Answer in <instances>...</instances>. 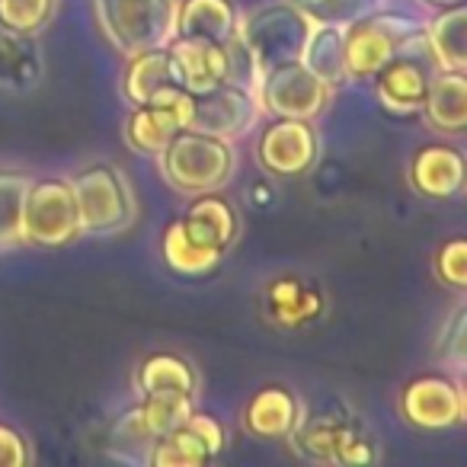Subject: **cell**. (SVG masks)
Segmentation results:
<instances>
[{"instance_id": "1", "label": "cell", "mask_w": 467, "mask_h": 467, "mask_svg": "<svg viewBox=\"0 0 467 467\" xmlns=\"http://www.w3.org/2000/svg\"><path fill=\"white\" fill-rule=\"evenodd\" d=\"M237 241V212L218 192L192 195V205L163 234V260L180 275H205L221 266Z\"/></svg>"}, {"instance_id": "2", "label": "cell", "mask_w": 467, "mask_h": 467, "mask_svg": "<svg viewBox=\"0 0 467 467\" xmlns=\"http://www.w3.org/2000/svg\"><path fill=\"white\" fill-rule=\"evenodd\" d=\"M426 23L397 7H371L349 26H343L346 78L349 84H371L378 71L400 52L407 42L420 39Z\"/></svg>"}, {"instance_id": "3", "label": "cell", "mask_w": 467, "mask_h": 467, "mask_svg": "<svg viewBox=\"0 0 467 467\" xmlns=\"http://www.w3.org/2000/svg\"><path fill=\"white\" fill-rule=\"evenodd\" d=\"M157 167L167 186H173L182 195H205L227 186L237 170L234 144L224 138L205 135V131L182 129L173 135V141L157 154Z\"/></svg>"}, {"instance_id": "4", "label": "cell", "mask_w": 467, "mask_h": 467, "mask_svg": "<svg viewBox=\"0 0 467 467\" xmlns=\"http://www.w3.org/2000/svg\"><path fill=\"white\" fill-rule=\"evenodd\" d=\"M74 202H78L80 237H112L131 227L138 202L131 182L116 163L93 161L71 176Z\"/></svg>"}, {"instance_id": "5", "label": "cell", "mask_w": 467, "mask_h": 467, "mask_svg": "<svg viewBox=\"0 0 467 467\" xmlns=\"http://www.w3.org/2000/svg\"><path fill=\"white\" fill-rule=\"evenodd\" d=\"M285 441H292L295 451L305 461H314V464L362 467L378 461V448L371 441V435L343 407L301 413L298 426H295V432Z\"/></svg>"}, {"instance_id": "6", "label": "cell", "mask_w": 467, "mask_h": 467, "mask_svg": "<svg viewBox=\"0 0 467 467\" xmlns=\"http://www.w3.org/2000/svg\"><path fill=\"white\" fill-rule=\"evenodd\" d=\"M106 39L125 58L173 39L176 0H93Z\"/></svg>"}, {"instance_id": "7", "label": "cell", "mask_w": 467, "mask_h": 467, "mask_svg": "<svg viewBox=\"0 0 467 467\" xmlns=\"http://www.w3.org/2000/svg\"><path fill=\"white\" fill-rule=\"evenodd\" d=\"M311 26L314 23L295 7L292 0H279V4H266V7L244 14L241 23H237V36L250 48L256 67L263 74L273 65L301 58Z\"/></svg>"}, {"instance_id": "8", "label": "cell", "mask_w": 467, "mask_h": 467, "mask_svg": "<svg viewBox=\"0 0 467 467\" xmlns=\"http://www.w3.org/2000/svg\"><path fill=\"white\" fill-rule=\"evenodd\" d=\"M80 237L78 202L71 180L46 176L33 180L23 199V244L36 247H65Z\"/></svg>"}, {"instance_id": "9", "label": "cell", "mask_w": 467, "mask_h": 467, "mask_svg": "<svg viewBox=\"0 0 467 467\" xmlns=\"http://www.w3.org/2000/svg\"><path fill=\"white\" fill-rule=\"evenodd\" d=\"M256 99L260 109L269 112L273 119H314L330 106L333 87H327L305 61H282L260 74L256 80Z\"/></svg>"}, {"instance_id": "10", "label": "cell", "mask_w": 467, "mask_h": 467, "mask_svg": "<svg viewBox=\"0 0 467 467\" xmlns=\"http://www.w3.org/2000/svg\"><path fill=\"white\" fill-rule=\"evenodd\" d=\"M435 67H439V61L429 52L422 36L407 42V46L371 78L378 103L388 112H394V116H413V112H420Z\"/></svg>"}, {"instance_id": "11", "label": "cell", "mask_w": 467, "mask_h": 467, "mask_svg": "<svg viewBox=\"0 0 467 467\" xmlns=\"http://www.w3.org/2000/svg\"><path fill=\"white\" fill-rule=\"evenodd\" d=\"M189 109H192V93L180 84H167L141 106H131V116L125 122V144L135 154L157 157L176 131L189 129Z\"/></svg>"}, {"instance_id": "12", "label": "cell", "mask_w": 467, "mask_h": 467, "mask_svg": "<svg viewBox=\"0 0 467 467\" xmlns=\"http://www.w3.org/2000/svg\"><path fill=\"white\" fill-rule=\"evenodd\" d=\"M260 112L263 109H260V99H256V90H250L244 84H234V80H224V84L212 87V90L192 93L189 129L234 141V138L247 135L254 129Z\"/></svg>"}, {"instance_id": "13", "label": "cell", "mask_w": 467, "mask_h": 467, "mask_svg": "<svg viewBox=\"0 0 467 467\" xmlns=\"http://www.w3.org/2000/svg\"><path fill=\"white\" fill-rule=\"evenodd\" d=\"M227 445V429L221 420L208 413H189L186 422L163 432L161 439L150 441L148 461L150 467H202L212 458H218Z\"/></svg>"}, {"instance_id": "14", "label": "cell", "mask_w": 467, "mask_h": 467, "mask_svg": "<svg viewBox=\"0 0 467 467\" xmlns=\"http://www.w3.org/2000/svg\"><path fill=\"white\" fill-rule=\"evenodd\" d=\"M320 157V135L307 119H273L256 138V161L273 176H301Z\"/></svg>"}, {"instance_id": "15", "label": "cell", "mask_w": 467, "mask_h": 467, "mask_svg": "<svg viewBox=\"0 0 467 467\" xmlns=\"http://www.w3.org/2000/svg\"><path fill=\"white\" fill-rule=\"evenodd\" d=\"M195 397L186 394H148L129 407L116 422H112V448H144L148 454L150 441L161 439L163 432L176 429L180 422L189 420V413L195 410Z\"/></svg>"}, {"instance_id": "16", "label": "cell", "mask_w": 467, "mask_h": 467, "mask_svg": "<svg viewBox=\"0 0 467 467\" xmlns=\"http://www.w3.org/2000/svg\"><path fill=\"white\" fill-rule=\"evenodd\" d=\"M400 413L410 426L441 432L464 422V390L448 375H420L400 390Z\"/></svg>"}, {"instance_id": "17", "label": "cell", "mask_w": 467, "mask_h": 467, "mask_svg": "<svg viewBox=\"0 0 467 467\" xmlns=\"http://www.w3.org/2000/svg\"><path fill=\"white\" fill-rule=\"evenodd\" d=\"M410 186L426 199H454L464 189V150L448 141L422 144L410 161Z\"/></svg>"}, {"instance_id": "18", "label": "cell", "mask_w": 467, "mask_h": 467, "mask_svg": "<svg viewBox=\"0 0 467 467\" xmlns=\"http://www.w3.org/2000/svg\"><path fill=\"white\" fill-rule=\"evenodd\" d=\"M173 80L189 93L212 90L227 80V46L208 39H173L167 42Z\"/></svg>"}, {"instance_id": "19", "label": "cell", "mask_w": 467, "mask_h": 467, "mask_svg": "<svg viewBox=\"0 0 467 467\" xmlns=\"http://www.w3.org/2000/svg\"><path fill=\"white\" fill-rule=\"evenodd\" d=\"M420 112L439 135H461L467 129V74L458 67H435Z\"/></svg>"}, {"instance_id": "20", "label": "cell", "mask_w": 467, "mask_h": 467, "mask_svg": "<svg viewBox=\"0 0 467 467\" xmlns=\"http://www.w3.org/2000/svg\"><path fill=\"white\" fill-rule=\"evenodd\" d=\"M301 400L295 397V390L269 384V388L256 390L250 397V403L244 407V429L256 439H273L285 441L295 432L301 420Z\"/></svg>"}, {"instance_id": "21", "label": "cell", "mask_w": 467, "mask_h": 467, "mask_svg": "<svg viewBox=\"0 0 467 467\" xmlns=\"http://www.w3.org/2000/svg\"><path fill=\"white\" fill-rule=\"evenodd\" d=\"M241 14L234 0H176L173 36L180 39H208L227 46L237 36Z\"/></svg>"}, {"instance_id": "22", "label": "cell", "mask_w": 467, "mask_h": 467, "mask_svg": "<svg viewBox=\"0 0 467 467\" xmlns=\"http://www.w3.org/2000/svg\"><path fill=\"white\" fill-rule=\"evenodd\" d=\"M135 388L141 390V397L148 394H199V371L192 368V362L176 352H154L148 356L135 371Z\"/></svg>"}, {"instance_id": "23", "label": "cell", "mask_w": 467, "mask_h": 467, "mask_svg": "<svg viewBox=\"0 0 467 467\" xmlns=\"http://www.w3.org/2000/svg\"><path fill=\"white\" fill-rule=\"evenodd\" d=\"M422 39H426L429 52L435 55L439 67H467V7L464 4H454L445 7L426 23L422 29Z\"/></svg>"}, {"instance_id": "24", "label": "cell", "mask_w": 467, "mask_h": 467, "mask_svg": "<svg viewBox=\"0 0 467 467\" xmlns=\"http://www.w3.org/2000/svg\"><path fill=\"white\" fill-rule=\"evenodd\" d=\"M167 84H176L167 46L144 48V52L129 55V65H125V71H122V97L129 99L131 106L148 103V99Z\"/></svg>"}, {"instance_id": "25", "label": "cell", "mask_w": 467, "mask_h": 467, "mask_svg": "<svg viewBox=\"0 0 467 467\" xmlns=\"http://www.w3.org/2000/svg\"><path fill=\"white\" fill-rule=\"evenodd\" d=\"M305 67H311L327 87H346V48H343V26H311V36L301 52Z\"/></svg>"}, {"instance_id": "26", "label": "cell", "mask_w": 467, "mask_h": 467, "mask_svg": "<svg viewBox=\"0 0 467 467\" xmlns=\"http://www.w3.org/2000/svg\"><path fill=\"white\" fill-rule=\"evenodd\" d=\"M39 78H42V61H39L36 39L0 29V87L26 90V87H36Z\"/></svg>"}, {"instance_id": "27", "label": "cell", "mask_w": 467, "mask_h": 467, "mask_svg": "<svg viewBox=\"0 0 467 467\" xmlns=\"http://www.w3.org/2000/svg\"><path fill=\"white\" fill-rule=\"evenodd\" d=\"M266 305H269V317L282 327H301L307 320L317 317L320 311V295L305 288L301 282L295 279H282L275 285H269L266 295Z\"/></svg>"}, {"instance_id": "28", "label": "cell", "mask_w": 467, "mask_h": 467, "mask_svg": "<svg viewBox=\"0 0 467 467\" xmlns=\"http://www.w3.org/2000/svg\"><path fill=\"white\" fill-rule=\"evenodd\" d=\"M33 176L26 170L0 167V250L23 244V199Z\"/></svg>"}, {"instance_id": "29", "label": "cell", "mask_w": 467, "mask_h": 467, "mask_svg": "<svg viewBox=\"0 0 467 467\" xmlns=\"http://www.w3.org/2000/svg\"><path fill=\"white\" fill-rule=\"evenodd\" d=\"M58 14V0H0V29L36 39Z\"/></svg>"}, {"instance_id": "30", "label": "cell", "mask_w": 467, "mask_h": 467, "mask_svg": "<svg viewBox=\"0 0 467 467\" xmlns=\"http://www.w3.org/2000/svg\"><path fill=\"white\" fill-rule=\"evenodd\" d=\"M314 26H349L381 0H292Z\"/></svg>"}, {"instance_id": "31", "label": "cell", "mask_w": 467, "mask_h": 467, "mask_svg": "<svg viewBox=\"0 0 467 467\" xmlns=\"http://www.w3.org/2000/svg\"><path fill=\"white\" fill-rule=\"evenodd\" d=\"M435 275L441 285L464 292L467 288V241L464 237H451L441 244V250L435 254Z\"/></svg>"}, {"instance_id": "32", "label": "cell", "mask_w": 467, "mask_h": 467, "mask_svg": "<svg viewBox=\"0 0 467 467\" xmlns=\"http://www.w3.org/2000/svg\"><path fill=\"white\" fill-rule=\"evenodd\" d=\"M467 307H454L451 317L441 324V333H439V358L445 365H451L454 371L464 368V356H467Z\"/></svg>"}, {"instance_id": "33", "label": "cell", "mask_w": 467, "mask_h": 467, "mask_svg": "<svg viewBox=\"0 0 467 467\" xmlns=\"http://www.w3.org/2000/svg\"><path fill=\"white\" fill-rule=\"evenodd\" d=\"M29 461H33V451H29L26 439L14 426L0 422V467H23Z\"/></svg>"}]
</instances>
